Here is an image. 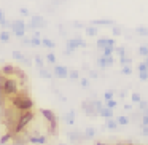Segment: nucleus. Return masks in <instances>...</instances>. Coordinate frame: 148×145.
I'll return each instance as SVG.
<instances>
[{
  "label": "nucleus",
  "instance_id": "nucleus-1",
  "mask_svg": "<svg viewBox=\"0 0 148 145\" xmlns=\"http://www.w3.org/2000/svg\"><path fill=\"white\" fill-rule=\"evenodd\" d=\"M13 99H11V102H13V107L14 109H18L19 112H24V110H30L34 107V102L32 99H30L29 96H26V94H14V96H11Z\"/></svg>",
  "mask_w": 148,
  "mask_h": 145
},
{
  "label": "nucleus",
  "instance_id": "nucleus-2",
  "mask_svg": "<svg viewBox=\"0 0 148 145\" xmlns=\"http://www.w3.org/2000/svg\"><path fill=\"white\" fill-rule=\"evenodd\" d=\"M32 118H34V113L30 112V110H24V112H21L19 113V118H18L16 124H14V131L21 132L30 121H32Z\"/></svg>",
  "mask_w": 148,
  "mask_h": 145
},
{
  "label": "nucleus",
  "instance_id": "nucleus-3",
  "mask_svg": "<svg viewBox=\"0 0 148 145\" xmlns=\"http://www.w3.org/2000/svg\"><path fill=\"white\" fill-rule=\"evenodd\" d=\"M48 26V21L40 14H30V23L29 26H26V30H32V29H45Z\"/></svg>",
  "mask_w": 148,
  "mask_h": 145
},
{
  "label": "nucleus",
  "instance_id": "nucleus-4",
  "mask_svg": "<svg viewBox=\"0 0 148 145\" xmlns=\"http://www.w3.org/2000/svg\"><path fill=\"white\" fill-rule=\"evenodd\" d=\"M10 29L13 30V34L18 37V38H24L26 37V23L23 19H16V21H11L10 24Z\"/></svg>",
  "mask_w": 148,
  "mask_h": 145
},
{
  "label": "nucleus",
  "instance_id": "nucleus-5",
  "mask_svg": "<svg viewBox=\"0 0 148 145\" xmlns=\"http://www.w3.org/2000/svg\"><path fill=\"white\" fill-rule=\"evenodd\" d=\"M86 46V42L84 40H81L80 37H75V38H69L67 42V54H72V53L75 51L77 48H84Z\"/></svg>",
  "mask_w": 148,
  "mask_h": 145
},
{
  "label": "nucleus",
  "instance_id": "nucleus-6",
  "mask_svg": "<svg viewBox=\"0 0 148 145\" xmlns=\"http://www.w3.org/2000/svg\"><path fill=\"white\" fill-rule=\"evenodd\" d=\"M54 75L58 78H67L69 77V69L65 65H54Z\"/></svg>",
  "mask_w": 148,
  "mask_h": 145
},
{
  "label": "nucleus",
  "instance_id": "nucleus-7",
  "mask_svg": "<svg viewBox=\"0 0 148 145\" xmlns=\"http://www.w3.org/2000/svg\"><path fill=\"white\" fill-rule=\"evenodd\" d=\"M97 48L103 49L105 46H115V38H99L96 42Z\"/></svg>",
  "mask_w": 148,
  "mask_h": 145
},
{
  "label": "nucleus",
  "instance_id": "nucleus-8",
  "mask_svg": "<svg viewBox=\"0 0 148 145\" xmlns=\"http://www.w3.org/2000/svg\"><path fill=\"white\" fill-rule=\"evenodd\" d=\"M42 115L45 116V118L49 121V124L54 128V126H56V115H54V113L49 112V110H42Z\"/></svg>",
  "mask_w": 148,
  "mask_h": 145
},
{
  "label": "nucleus",
  "instance_id": "nucleus-9",
  "mask_svg": "<svg viewBox=\"0 0 148 145\" xmlns=\"http://www.w3.org/2000/svg\"><path fill=\"white\" fill-rule=\"evenodd\" d=\"M99 65L100 67H107V65H112L113 64V56H102V58H99Z\"/></svg>",
  "mask_w": 148,
  "mask_h": 145
},
{
  "label": "nucleus",
  "instance_id": "nucleus-10",
  "mask_svg": "<svg viewBox=\"0 0 148 145\" xmlns=\"http://www.w3.org/2000/svg\"><path fill=\"white\" fill-rule=\"evenodd\" d=\"M11 24V21L5 19V11L3 10H0V27H3V29H8Z\"/></svg>",
  "mask_w": 148,
  "mask_h": 145
},
{
  "label": "nucleus",
  "instance_id": "nucleus-11",
  "mask_svg": "<svg viewBox=\"0 0 148 145\" xmlns=\"http://www.w3.org/2000/svg\"><path fill=\"white\" fill-rule=\"evenodd\" d=\"M92 26H113V21L112 19H94Z\"/></svg>",
  "mask_w": 148,
  "mask_h": 145
},
{
  "label": "nucleus",
  "instance_id": "nucleus-12",
  "mask_svg": "<svg viewBox=\"0 0 148 145\" xmlns=\"http://www.w3.org/2000/svg\"><path fill=\"white\" fill-rule=\"evenodd\" d=\"M11 40V35H10V32H8V30H2V32H0V42L2 43H8Z\"/></svg>",
  "mask_w": 148,
  "mask_h": 145
},
{
  "label": "nucleus",
  "instance_id": "nucleus-13",
  "mask_svg": "<svg viewBox=\"0 0 148 145\" xmlns=\"http://www.w3.org/2000/svg\"><path fill=\"white\" fill-rule=\"evenodd\" d=\"M84 30H86V35L88 37H96L97 35V27L96 26H86V27H84Z\"/></svg>",
  "mask_w": 148,
  "mask_h": 145
},
{
  "label": "nucleus",
  "instance_id": "nucleus-14",
  "mask_svg": "<svg viewBox=\"0 0 148 145\" xmlns=\"http://www.w3.org/2000/svg\"><path fill=\"white\" fill-rule=\"evenodd\" d=\"M42 46H45L48 49H53V48H56V43L49 38H42Z\"/></svg>",
  "mask_w": 148,
  "mask_h": 145
},
{
  "label": "nucleus",
  "instance_id": "nucleus-15",
  "mask_svg": "<svg viewBox=\"0 0 148 145\" xmlns=\"http://www.w3.org/2000/svg\"><path fill=\"white\" fill-rule=\"evenodd\" d=\"M29 45L30 46H42V38H38V37H30Z\"/></svg>",
  "mask_w": 148,
  "mask_h": 145
},
{
  "label": "nucleus",
  "instance_id": "nucleus-16",
  "mask_svg": "<svg viewBox=\"0 0 148 145\" xmlns=\"http://www.w3.org/2000/svg\"><path fill=\"white\" fill-rule=\"evenodd\" d=\"M11 56H13V59H16V61H21V62H23L24 58H26V56H24L21 51H18V49H14V51L11 53Z\"/></svg>",
  "mask_w": 148,
  "mask_h": 145
},
{
  "label": "nucleus",
  "instance_id": "nucleus-17",
  "mask_svg": "<svg viewBox=\"0 0 148 145\" xmlns=\"http://www.w3.org/2000/svg\"><path fill=\"white\" fill-rule=\"evenodd\" d=\"M102 51H103V54H102V56H112V54H113V51H115V46H105V48H103Z\"/></svg>",
  "mask_w": 148,
  "mask_h": 145
},
{
  "label": "nucleus",
  "instance_id": "nucleus-18",
  "mask_svg": "<svg viewBox=\"0 0 148 145\" xmlns=\"http://www.w3.org/2000/svg\"><path fill=\"white\" fill-rule=\"evenodd\" d=\"M99 113L102 116H107V118H110V116H112V110H110L108 107H107V109H103V107H102V109L99 110Z\"/></svg>",
  "mask_w": 148,
  "mask_h": 145
},
{
  "label": "nucleus",
  "instance_id": "nucleus-19",
  "mask_svg": "<svg viewBox=\"0 0 148 145\" xmlns=\"http://www.w3.org/2000/svg\"><path fill=\"white\" fill-rule=\"evenodd\" d=\"M35 64L38 65L40 69H42V67H45V59H43L42 56H38V54H37V56H35Z\"/></svg>",
  "mask_w": 148,
  "mask_h": 145
},
{
  "label": "nucleus",
  "instance_id": "nucleus-20",
  "mask_svg": "<svg viewBox=\"0 0 148 145\" xmlns=\"http://www.w3.org/2000/svg\"><path fill=\"white\" fill-rule=\"evenodd\" d=\"M46 61H48L49 64H56V56H54L53 51H49L48 54H46Z\"/></svg>",
  "mask_w": 148,
  "mask_h": 145
},
{
  "label": "nucleus",
  "instance_id": "nucleus-21",
  "mask_svg": "<svg viewBox=\"0 0 148 145\" xmlns=\"http://www.w3.org/2000/svg\"><path fill=\"white\" fill-rule=\"evenodd\" d=\"M40 75H42L43 78H51V72H49L48 69H45V67L40 69Z\"/></svg>",
  "mask_w": 148,
  "mask_h": 145
},
{
  "label": "nucleus",
  "instance_id": "nucleus-22",
  "mask_svg": "<svg viewBox=\"0 0 148 145\" xmlns=\"http://www.w3.org/2000/svg\"><path fill=\"white\" fill-rule=\"evenodd\" d=\"M137 34L148 37V29H147V27H143V26H138V27H137Z\"/></svg>",
  "mask_w": 148,
  "mask_h": 145
},
{
  "label": "nucleus",
  "instance_id": "nucleus-23",
  "mask_svg": "<svg viewBox=\"0 0 148 145\" xmlns=\"http://www.w3.org/2000/svg\"><path fill=\"white\" fill-rule=\"evenodd\" d=\"M19 13H21V16H24V18H30V11L27 10V8H24V7L19 10Z\"/></svg>",
  "mask_w": 148,
  "mask_h": 145
},
{
  "label": "nucleus",
  "instance_id": "nucleus-24",
  "mask_svg": "<svg viewBox=\"0 0 148 145\" xmlns=\"http://www.w3.org/2000/svg\"><path fill=\"white\" fill-rule=\"evenodd\" d=\"M138 54L148 56V46H140V48H138Z\"/></svg>",
  "mask_w": 148,
  "mask_h": 145
},
{
  "label": "nucleus",
  "instance_id": "nucleus-25",
  "mask_svg": "<svg viewBox=\"0 0 148 145\" xmlns=\"http://www.w3.org/2000/svg\"><path fill=\"white\" fill-rule=\"evenodd\" d=\"M69 77L73 78V80H77V78L80 77V74H78V70H70V72H69Z\"/></svg>",
  "mask_w": 148,
  "mask_h": 145
},
{
  "label": "nucleus",
  "instance_id": "nucleus-26",
  "mask_svg": "<svg viewBox=\"0 0 148 145\" xmlns=\"http://www.w3.org/2000/svg\"><path fill=\"white\" fill-rule=\"evenodd\" d=\"M107 126H108L110 129H115L116 126H118V123H116V121H113V120H108V121H107Z\"/></svg>",
  "mask_w": 148,
  "mask_h": 145
},
{
  "label": "nucleus",
  "instance_id": "nucleus-27",
  "mask_svg": "<svg viewBox=\"0 0 148 145\" xmlns=\"http://www.w3.org/2000/svg\"><path fill=\"white\" fill-rule=\"evenodd\" d=\"M145 70H148L147 64H145V62H142V64H138V72H145Z\"/></svg>",
  "mask_w": 148,
  "mask_h": 145
},
{
  "label": "nucleus",
  "instance_id": "nucleus-28",
  "mask_svg": "<svg viewBox=\"0 0 148 145\" xmlns=\"http://www.w3.org/2000/svg\"><path fill=\"white\" fill-rule=\"evenodd\" d=\"M116 123H119V124H126V123H127V118H126V116H119Z\"/></svg>",
  "mask_w": 148,
  "mask_h": 145
},
{
  "label": "nucleus",
  "instance_id": "nucleus-29",
  "mask_svg": "<svg viewBox=\"0 0 148 145\" xmlns=\"http://www.w3.org/2000/svg\"><path fill=\"white\" fill-rule=\"evenodd\" d=\"M116 105V102L115 100H112V99H108V102H107V107H108V109H113V107Z\"/></svg>",
  "mask_w": 148,
  "mask_h": 145
},
{
  "label": "nucleus",
  "instance_id": "nucleus-30",
  "mask_svg": "<svg viewBox=\"0 0 148 145\" xmlns=\"http://www.w3.org/2000/svg\"><path fill=\"white\" fill-rule=\"evenodd\" d=\"M147 78H148V70L140 72V80H147Z\"/></svg>",
  "mask_w": 148,
  "mask_h": 145
},
{
  "label": "nucleus",
  "instance_id": "nucleus-31",
  "mask_svg": "<svg viewBox=\"0 0 148 145\" xmlns=\"http://www.w3.org/2000/svg\"><path fill=\"white\" fill-rule=\"evenodd\" d=\"M116 51H118V54L121 56V58L124 56V48H123V46H118V48H116Z\"/></svg>",
  "mask_w": 148,
  "mask_h": 145
},
{
  "label": "nucleus",
  "instance_id": "nucleus-32",
  "mask_svg": "<svg viewBox=\"0 0 148 145\" xmlns=\"http://www.w3.org/2000/svg\"><path fill=\"white\" fill-rule=\"evenodd\" d=\"M113 34H115V35H121V29H119V27H115V26H113Z\"/></svg>",
  "mask_w": 148,
  "mask_h": 145
},
{
  "label": "nucleus",
  "instance_id": "nucleus-33",
  "mask_svg": "<svg viewBox=\"0 0 148 145\" xmlns=\"http://www.w3.org/2000/svg\"><path fill=\"white\" fill-rule=\"evenodd\" d=\"M73 26H75V29H83V24H81V23H78V21H75V23H73Z\"/></svg>",
  "mask_w": 148,
  "mask_h": 145
},
{
  "label": "nucleus",
  "instance_id": "nucleus-34",
  "mask_svg": "<svg viewBox=\"0 0 148 145\" xmlns=\"http://www.w3.org/2000/svg\"><path fill=\"white\" fill-rule=\"evenodd\" d=\"M131 67H127V65H126V67L124 69H123V74H126V75H131Z\"/></svg>",
  "mask_w": 148,
  "mask_h": 145
},
{
  "label": "nucleus",
  "instance_id": "nucleus-35",
  "mask_svg": "<svg viewBox=\"0 0 148 145\" xmlns=\"http://www.w3.org/2000/svg\"><path fill=\"white\" fill-rule=\"evenodd\" d=\"M132 100L134 102H140V96L138 94H132Z\"/></svg>",
  "mask_w": 148,
  "mask_h": 145
},
{
  "label": "nucleus",
  "instance_id": "nucleus-36",
  "mask_svg": "<svg viewBox=\"0 0 148 145\" xmlns=\"http://www.w3.org/2000/svg\"><path fill=\"white\" fill-rule=\"evenodd\" d=\"M86 134H88V135H89V137H91V135L94 134V131H92V129H88V131H86Z\"/></svg>",
  "mask_w": 148,
  "mask_h": 145
},
{
  "label": "nucleus",
  "instance_id": "nucleus-37",
  "mask_svg": "<svg viewBox=\"0 0 148 145\" xmlns=\"http://www.w3.org/2000/svg\"><path fill=\"white\" fill-rule=\"evenodd\" d=\"M105 99H107V100L112 99V93H107V94H105Z\"/></svg>",
  "mask_w": 148,
  "mask_h": 145
},
{
  "label": "nucleus",
  "instance_id": "nucleus-38",
  "mask_svg": "<svg viewBox=\"0 0 148 145\" xmlns=\"http://www.w3.org/2000/svg\"><path fill=\"white\" fill-rule=\"evenodd\" d=\"M140 107L142 109H147V102H140Z\"/></svg>",
  "mask_w": 148,
  "mask_h": 145
},
{
  "label": "nucleus",
  "instance_id": "nucleus-39",
  "mask_svg": "<svg viewBox=\"0 0 148 145\" xmlns=\"http://www.w3.org/2000/svg\"><path fill=\"white\" fill-rule=\"evenodd\" d=\"M81 85H83V86H88V80H81Z\"/></svg>",
  "mask_w": 148,
  "mask_h": 145
},
{
  "label": "nucleus",
  "instance_id": "nucleus-40",
  "mask_svg": "<svg viewBox=\"0 0 148 145\" xmlns=\"http://www.w3.org/2000/svg\"><path fill=\"white\" fill-rule=\"evenodd\" d=\"M143 134H145V135H148V126H145V129H143Z\"/></svg>",
  "mask_w": 148,
  "mask_h": 145
},
{
  "label": "nucleus",
  "instance_id": "nucleus-41",
  "mask_svg": "<svg viewBox=\"0 0 148 145\" xmlns=\"http://www.w3.org/2000/svg\"><path fill=\"white\" fill-rule=\"evenodd\" d=\"M145 64H147V67H148V56H147V61H145Z\"/></svg>",
  "mask_w": 148,
  "mask_h": 145
}]
</instances>
